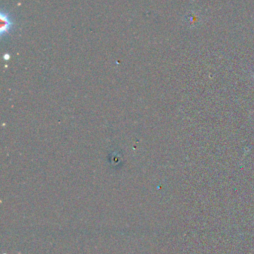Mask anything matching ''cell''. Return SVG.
Masks as SVG:
<instances>
[{
    "label": "cell",
    "mask_w": 254,
    "mask_h": 254,
    "mask_svg": "<svg viewBox=\"0 0 254 254\" xmlns=\"http://www.w3.org/2000/svg\"><path fill=\"white\" fill-rule=\"evenodd\" d=\"M253 76H254V75H253Z\"/></svg>",
    "instance_id": "6da1fadb"
}]
</instances>
